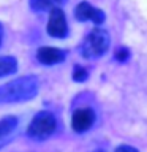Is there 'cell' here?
Listing matches in <instances>:
<instances>
[{
	"label": "cell",
	"mask_w": 147,
	"mask_h": 152,
	"mask_svg": "<svg viewBox=\"0 0 147 152\" xmlns=\"http://www.w3.org/2000/svg\"><path fill=\"white\" fill-rule=\"evenodd\" d=\"M128 57H130V51L125 49V48H120V49L116 51V59H117L119 62H125Z\"/></svg>",
	"instance_id": "cell-12"
},
{
	"label": "cell",
	"mask_w": 147,
	"mask_h": 152,
	"mask_svg": "<svg viewBox=\"0 0 147 152\" xmlns=\"http://www.w3.org/2000/svg\"><path fill=\"white\" fill-rule=\"evenodd\" d=\"M95 122V113L90 108H81L78 111H74L73 117H71V127L74 132L82 133L87 132Z\"/></svg>",
	"instance_id": "cell-5"
},
{
	"label": "cell",
	"mask_w": 147,
	"mask_h": 152,
	"mask_svg": "<svg viewBox=\"0 0 147 152\" xmlns=\"http://www.w3.org/2000/svg\"><path fill=\"white\" fill-rule=\"evenodd\" d=\"M36 59H38V62H41L43 65H55V64L63 62L65 52L62 49H59V48L44 46V48H40V49H38Z\"/></svg>",
	"instance_id": "cell-7"
},
{
	"label": "cell",
	"mask_w": 147,
	"mask_h": 152,
	"mask_svg": "<svg viewBox=\"0 0 147 152\" xmlns=\"http://www.w3.org/2000/svg\"><path fill=\"white\" fill-rule=\"evenodd\" d=\"M95 152H101V151H95Z\"/></svg>",
	"instance_id": "cell-16"
},
{
	"label": "cell",
	"mask_w": 147,
	"mask_h": 152,
	"mask_svg": "<svg viewBox=\"0 0 147 152\" xmlns=\"http://www.w3.org/2000/svg\"><path fill=\"white\" fill-rule=\"evenodd\" d=\"M109 33L104 28L95 27L92 32L85 37L82 43V56L87 59H95V57L103 56L109 48Z\"/></svg>",
	"instance_id": "cell-2"
},
{
	"label": "cell",
	"mask_w": 147,
	"mask_h": 152,
	"mask_svg": "<svg viewBox=\"0 0 147 152\" xmlns=\"http://www.w3.org/2000/svg\"><path fill=\"white\" fill-rule=\"evenodd\" d=\"M52 5V0H30V7L35 11H44L49 10Z\"/></svg>",
	"instance_id": "cell-10"
},
{
	"label": "cell",
	"mask_w": 147,
	"mask_h": 152,
	"mask_svg": "<svg viewBox=\"0 0 147 152\" xmlns=\"http://www.w3.org/2000/svg\"><path fill=\"white\" fill-rule=\"evenodd\" d=\"M116 152H138V149H135L133 146H127V144H122V146H119Z\"/></svg>",
	"instance_id": "cell-13"
},
{
	"label": "cell",
	"mask_w": 147,
	"mask_h": 152,
	"mask_svg": "<svg viewBox=\"0 0 147 152\" xmlns=\"http://www.w3.org/2000/svg\"><path fill=\"white\" fill-rule=\"evenodd\" d=\"M38 94V79L35 76H22L0 86V104L32 100Z\"/></svg>",
	"instance_id": "cell-1"
},
{
	"label": "cell",
	"mask_w": 147,
	"mask_h": 152,
	"mask_svg": "<svg viewBox=\"0 0 147 152\" xmlns=\"http://www.w3.org/2000/svg\"><path fill=\"white\" fill-rule=\"evenodd\" d=\"M57 128V121L54 114L49 111H41L32 119L27 128V135L33 140H46L49 138Z\"/></svg>",
	"instance_id": "cell-3"
},
{
	"label": "cell",
	"mask_w": 147,
	"mask_h": 152,
	"mask_svg": "<svg viewBox=\"0 0 147 152\" xmlns=\"http://www.w3.org/2000/svg\"><path fill=\"white\" fill-rule=\"evenodd\" d=\"M87 76H89V71L85 70L84 66H79V65L74 66V70H73V79H74V81L82 83V81L87 79Z\"/></svg>",
	"instance_id": "cell-11"
},
{
	"label": "cell",
	"mask_w": 147,
	"mask_h": 152,
	"mask_svg": "<svg viewBox=\"0 0 147 152\" xmlns=\"http://www.w3.org/2000/svg\"><path fill=\"white\" fill-rule=\"evenodd\" d=\"M17 70V60L11 56H2L0 57V76L13 75Z\"/></svg>",
	"instance_id": "cell-9"
},
{
	"label": "cell",
	"mask_w": 147,
	"mask_h": 152,
	"mask_svg": "<svg viewBox=\"0 0 147 152\" xmlns=\"http://www.w3.org/2000/svg\"><path fill=\"white\" fill-rule=\"evenodd\" d=\"M76 19L79 21H92L95 24H101L104 21V13L101 10L92 7L87 2H82L76 7Z\"/></svg>",
	"instance_id": "cell-6"
},
{
	"label": "cell",
	"mask_w": 147,
	"mask_h": 152,
	"mask_svg": "<svg viewBox=\"0 0 147 152\" xmlns=\"http://www.w3.org/2000/svg\"><path fill=\"white\" fill-rule=\"evenodd\" d=\"M65 0H52V3H63Z\"/></svg>",
	"instance_id": "cell-15"
},
{
	"label": "cell",
	"mask_w": 147,
	"mask_h": 152,
	"mask_svg": "<svg viewBox=\"0 0 147 152\" xmlns=\"http://www.w3.org/2000/svg\"><path fill=\"white\" fill-rule=\"evenodd\" d=\"M47 33L54 38H63L68 33L65 14L60 8H52L49 14V22H47Z\"/></svg>",
	"instance_id": "cell-4"
},
{
	"label": "cell",
	"mask_w": 147,
	"mask_h": 152,
	"mask_svg": "<svg viewBox=\"0 0 147 152\" xmlns=\"http://www.w3.org/2000/svg\"><path fill=\"white\" fill-rule=\"evenodd\" d=\"M16 128H17V117L8 116V117L0 119V140L9 141L11 135L16 132Z\"/></svg>",
	"instance_id": "cell-8"
},
{
	"label": "cell",
	"mask_w": 147,
	"mask_h": 152,
	"mask_svg": "<svg viewBox=\"0 0 147 152\" xmlns=\"http://www.w3.org/2000/svg\"><path fill=\"white\" fill-rule=\"evenodd\" d=\"M2 40H3V30H2V26H0V46H2Z\"/></svg>",
	"instance_id": "cell-14"
}]
</instances>
